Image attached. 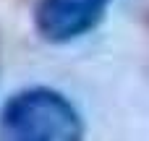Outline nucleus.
I'll return each instance as SVG.
<instances>
[{"mask_svg":"<svg viewBox=\"0 0 149 141\" xmlns=\"http://www.w3.org/2000/svg\"><path fill=\"white\" fill-rule=\"evenodd\" d=\"M113 0H37L34 29L45 42L65 44L100 26Z\"/></svg>","mask_w":149,"mask_h":141,"instance_id":"2","label":"nucleus"},{"mask_svg":"<svg viewBox=\"0 0 149 141\" xmlns=\"http://www.w3.org/2000/svg\"><path fill=\"white\" fill-rule=\"evenodd\" d=\"M0 141H84V120L63 92L26 86L0 107Z\"/></svg>","mask_w":149,"mask_h":141,"instance_id":"1","label":"nucleus"}]
</instances>
